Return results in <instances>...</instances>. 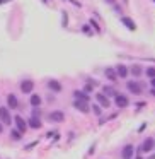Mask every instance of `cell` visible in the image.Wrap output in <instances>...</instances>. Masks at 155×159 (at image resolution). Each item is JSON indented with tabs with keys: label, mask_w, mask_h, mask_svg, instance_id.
<instances>
[{
	"label": "cell",
	"mask_w": 155,
	"mask_h": 159,
	"mask_svg": "<svg viewBox=\"0 0 155 159\" xmlns=\"http://www.w3.org/2000/svg\"><path fill=\"white\" fill-rule=\"evenodd\" d=\"M73 94H75V98H77V99H80V101H87V99H89L85 94H84V93H79V91H75Z\"/></svg>",
	"instance_id": "cell-16"
},
{
	"label": "cell",
	"mask_w": 155,
	"mask_h": 159,
	"mask_svg": "<svg viewBox=\"0 0 155 159\" xmlns=\"http://www.w3.org/2000/svg\"><path fill=\"white\" fill-rule=\"evenodd\" d=\"M2 130H4V127H2V123H0V132H2Z\"/></svg>",
	"instance_id": "cell-24"
},
{
	"label": "cell",
	"mask_w": 155,
	"mask_h": 159,
	"mask_svg": "<svg viewBox=\"0 0 155 159\" xmlns=\"http://www.w3.org/2000/svg\"><path fill=\"white\" fill-rule=\"evenodd\" d=\"M92 108H94V111H96V113H97V115H101V108H99V106H97V104H96V106H92Z\"/></svg>",
	"instance_id": "cell-20"
},
{
	"label": "cell",
	"mask_w": 155,
	"mask_h": 159,
	"mask_svg": "<svg viewBox=\"0 0 155 159\" xmlns=\"http://www.w3.org/2000/svg\"><path fill=\"white\" fill-rule=\"evenodd\" d=\"M32 87H34V84H32V80H24V82L21 84V91L24 94H29L32 93Z\"/></svg>",
	"instance_id": "cell-4"
},
{
	"label": "cell",
	"mask_w": 155,
	"mask_h": 159,
	"mask_svg": "<svg viewBox=\"0 0 155 159\" xmlns=\"http://www.w3.org/2000/svg\"><path fill=\"white\" fill-rule=\"evenodd\" d=\"M7 2H11V0H0V5H2V4H7Z\"/></svg>",
	"instance_id": "cell-23"
},
{
	"label": "cell",
	"mask_w": 155,
	"mask_h": 159,
	"mask_svg": "<svg viewBox=\"0 0 155 159\" xmlns=\"http://www.w3.org/2000/svg\"><path fill=\"white\" fill-rule=\"evenodd\" d=\"M41 121H39V118H31L29 120V127H32V128H41Z\"/></svg>",
	"instance_id": "cell-12"
},
{
	"label": "cell",
	"mask_w": 155,
	"mask_h": 159,
	"mask_svg": "<svg viewBox=\"0 0 155 159\" xmlns=\"http://www.w3.org/2000/svg\"><path fill=\"white\" fill-rule=\"evenodd\" d=\"M147 75H150L155 79V69H147Z\"/></svg>",
	"instance_id": "cell-18"
},
{
	"label": "cell",
	"mask_w": 155,
	"mask_h": 159,
	"mask_svg": "<svg viewBox=\"0 0 155 159\" xmlns=\"http://www.w3.org/2000/svg\"><path fill=\"white\" fill-rule=\"evenodd\" d=\"M7 103H9V108H11V110H15V108L19 106V101L14 94H9L7 96Z\"/></svg>",
	"instance_id": "cell-6"
},
{
	"label": "cell",
	"mask_w": 155,
	"mask_h": 159,
	"mask_svg": "<svg viewBox=\"0 0 155 159\" xmlns=\"http://www.w3.org/2000/svg\"><path fill=\"white\" fill-rule=\"evenodd\" d=\"M106 74H107V77H109L111 80H114V79H116V77H114V72H113V70H106Z\"/></svg>",
	"instance_id": "cell-19"
},
{
	"label": "cell",
	"mask_w": 155,
	"mask_h": 159,
	"mask_svg": "<svg viewBox=\"0 0 155 159\" xmlns=\"http://www.w3.org/2000/svg\"><path fill=\"white\" fill-rule=\"evenodd\" d=\"M11 135H12V139H14V140H19V139L22 137V132L21 130H12Z\"/></svg>",
	"instance_id": "cell-15"
},
{
	"label": "cell",
	"mask_w": 155,
	"mask_h": 159,
	"mask_svg": "<svg viewBox=\"0 0 155 159\" xmlns=\"http://www.w3.org/2000/svg\"><path fill=\"white\" fill-rule=\"evenodd\" d=\"M50 87H51L53 91H56V93H58V91H62V86H60L58 82H56V80H50V84H48Z\"/></svg>",
	"instance_id": "cell-14"
},
{
	"label": "cell",
	"mask_w": 155,
	"mask_h": 159,
	"mask_svg": "<svg viewBox=\"0 0 155 159\" xmlns=\"http://www.w3.org/2000/svg\"><path fill=\"white\" fill-rule=\"evenodd\" d=\"M96 98H97V101H99V103L102 104L104 108H107V106H109V99H107V98L104 96V94H96Z\"/></svg>",
	"instance_id": "cell-11"
},
{
	"label": "cell",
	"mask_w": 155,
	"mask_h": 159,
	"mask_svg": "<svg viewBox=\"0 0 155 159\" xmlns=\"http://www.w3.org/2000/svg\"><path fill=\"white\" fill-rule=\"evenodd\" d=\"M140 72H141V70L138 69V67H135V69H133V74H135V75H138V74H140Z\"/></svg>",
	"instance_id": "cell-22"
},
{
	"label": "cell",
	"mask_w": 155,
	"mask_h": 159,
	"mask_svg": "<svg viewBox=\"0 0 155 159\" xmlns=\"http://www.w3.org/2000/svg\"><path fill=\"white\" fill-rule=\"evenodd\" d=\"M126 74H128V70L124 69V67H119V69H118V75H121V77H126Z\"/></svg>",
	"instance_id": "cell-17"
},
{
	"label": "cell",
	"mask_w": 155,
	"mask_h": 159,
	"mask_svg": "<svg viewBox=\"0 0 155 159\" xmlns=\"http://www.w3.org/2000/svg\"><path fill=\"white\" fill-rule=\"evenodd\" d=\"M124 22H126V24H128V28H133V22H131V21H128V19H124Z\"/></svg>",
	"instance_id": "cell-21"
},
{
	"label": "cell",
	"mask_w": 155,
	"mask_h": 159,
	"mask_svg": "<svg viewBox=\"0 0 155 159\" xmlns=\"http://www.w3.org/2000/svg\"><path fill=\"white\" fill-rule=\"evenodd\" d=\"M128 89H130L131 93H135V94H141V87L138 86V84H135V82H128Z\"/></svg>",
	"instance_id": "cell-10"
},
{
	"label": "cell",
	"mask_w": 155,
	"mask_h": 159,
	"mask_svg": "<svg viewBox=\"0 0 155 159\" xmlns=\"http://www.w3.org/2000/svg\"><path fill=\"white\" fill-rule=\"evenodd\" d=\"M138 159H141V157H138Z\"/></svg>",
	"instance_id": "cell-27"
},
{
	"label": "cell",
	"mask_w": 155,
	"mask_h": 159,
	"mask_svg": "<svg viewBox=\"0 0 155 159\" xmlns=\"http://www.w3.org/2000/svg\"><path fill=\"white\" fill-rule=\"evenodd\" d=\"M31 104L32 106H39V104H41V98H39L38 94H32L31 96Z\"/></svg>",
	"instance_id": "cell-13"
},
{
	"label": "cell",
	"mask_w": 155,
	"mask_h": 159,
	"mask_svg": "<svg viewBox=\"0 0 155 159\" xmlns=\"http://www.w3.org/2000/svg\"><path fill=\"white\" fill-rule=\"evenodd\" d=\"M152 84H153V87H155V79H153V80H152Z\"/></svg>",
	"instance_id": "cell-26"
},
{
	"label": "cell",
	"mask_w": 155,
	"mask_h": 159,
	"mask_svg": "<svg viewBox=\"0 0 155 159\" xmlns=\"http://www.w3.org/2000/svg\"><path fill=\"white\" fill-rule=\"evenodd\" d=\"M152 149H153V139H147V140L141 144V152H150Z\"/></svg>",
	"instance_id": "cell-5"
},
{
	"label": "cell",
	"mask_w": 155,
	"mask_h": 159,
	"mask_svg": "<svg viewBox=\"0 0 155 159\" xmlns=\"http://www.w3.org/2000/svg\"><path fill=\"white\" fill-rule=\"evenodd\" d=\"M14 121H15V125H17V130H21L22 134H24V132L28 130V123L24 121V118H22V116H15V118H14Z\"/></svg>",
	"instance_id": "cell-3"
},
{
	"label": "cell",
	"mask_w": 155,
	"mask_h": 159,
	"mask_svg": "<svg viewBox=\"0 0 155 159\" xmlns=\"http://www.w3.org/2000/svg\"><path fill=\"white\" fill-rule=\"evenodd\" d=\"M148 159H155V156H150V157H148Z\"/></svg>",
	"instance_id": "cell-25"
},
{
	"label": "cell",
	"mask_w": 155,
	"mask_h": 159,
	"mask_svg": "<svg viewBox=\"0 0 155 159\" xmlns=\"http://www.w3.org/2000/svg\"><path fill=\"white\" fill-rule=\"evenodd\" d=\"M75 108H77V110H80L82 113H87V111H89V108H87V101H77Z\"/></svg>",
	"instance_id": "cell-9"
},
{
	"label": "cell",
	"mask_w": 155,
	"mask_h": 159,
	"mask_svg": "<svg viewBox=\"0 0 155 159\" xmlns=\"http://www.w3.org/2000/svg\"><path fill=\"white\" fill-rule=\"evenodd\" d=\"M50 121H55V123H60V121L65 120V113L63 111H51V113L48 115Z\"/></svg>",
	"instance_id": "cell-2"
},
{
	"label": "cell",
	"mask_w": 155,
	"mask_h": 159,
	"mask_svg": "<svg viewBox=\"0 0 155 159\" xmlns=\"http://www.w3.org/2000/svg\"><path fill=\"white\" fill-rule=\"evenodd\" d=\"M133 156V145H126V147L121 151V157L123 159H130Z\"/></svg>",
	"instance_id": "cell-7"
},
{
	"label": "cell",
	"mask_w": 155,
	"mask_h": 159,
	"mask_svg": "<svg viewBox=\"0 0 155 159\" xmlns=\"http://www.w3.org/2000/svg\"><path fill=\"white\" fill-rule=\"evenodd\" d=\"M116 104L119 108H126L128 106V99L124 96H121V94H118V96H116Z\"/></svg>",
	"instance_id": "cell-8"
},
{
	"label": "cell",
	"mask_w": 155,
	"mask_h": 159,
	"mask_svg": "<svg viewBox=\"0 0 155 159\" xmlns=\"http://www.w3.org/2000/svg\"><path fill=\"white\" fill-rule=\"evenodd\" d=\"M0 121L5 123V125H11L12 123L11 113H9V110H7V108H4V106H0Z\"/></svg>",
	"instance_id": "cell-1"
}]
</instances>
